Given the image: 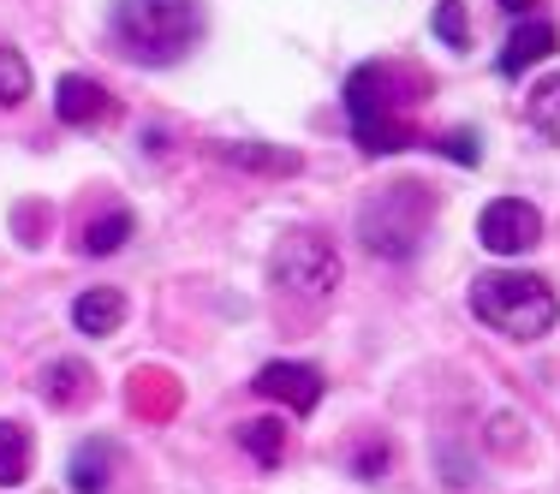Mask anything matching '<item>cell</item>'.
<instances>
[{"label":"cell","mask_w":560,"mask_h":494,"mask_svg":"<svg viewBox=\"0 0 560 494\" xmlns=\"http://www.w3.org/2000/svg\"><path fill=\"white\" fill-rule=\"evenodd\" d=\"M108 31L119 55L138 66H179L203 36V7L197 0H114Z\"/></svg>","instance_id":"1"},{"label":"cell","mask_w":560,"mask_h":494,"mask_svg":"<svg viewBox=\"0 0 560 494\" xmlns=\"http://www.w3.org/2000/svg\"><path fill=\"white\" fill-rule=\"evenodd\" d=\"M471 316L489 322L506 340H542L555 328L560 304H555V286L530 269H489L471 280Z\"/></svg>","instance_id":"2"},{"label":"cell","mask_w":560,"mask_h":494,"mask_svg":"<svg viewBox=\"0 0 560 494\" xmlns=\"http://www.w3.org/2000/svg\"><path fill=\"white\" fill-rule=\"evenodd\" d=\"M406 102L394 96V66H358L352 78H346V126H352L358 150L364 155H394L406 150L418 131L406 126Z\"/></svg>","instance_id":"3"},{"label":"cell","mask_w":560,"mask_h":494,"mask_svg":"<svg viewBox=\"0 0 560 494\" xmlns=\"http://www.w3.org/2000/svg\"><path fill=\"white\" fill-rule=\"evenodd\" d=\"M269 280H275L280 298H292V304H328L340 286V257H335V245H328V233L292 226L269 257Z\"/></svg>","instance_id":"4"},{"label":"cell","mask_w":560,"mask_h":494,"mask_svg":"<svg viewBox=\"0 0 560 494\" xmlns=\"http://www.w3.org/2000/svg\"><path fill=\"white\" fill-rule=\"evenodd\" d=\"M423 226H430V197H423V185H394L388 197H376V203L358 215V238H364L376 257L406 262L411 250H418Z\"/></svg>","instance_id":"5"},{"label":"cell","mask_w":560,"mask_h":494,"mask_svg":"<svg viewBox=\"0 0 560 494\" xmlns=\"http://www.w3.org/2000/svg\"><path fill=\"white\" fill-rule=\"evenodd\" d=\"M537 238H542V209L525 203V197H495V203H483V215H477V245H483L489 257H525Z\"/></svg>","instance_id":"6"},{"label":"cell","mask_w":560,"mask_h":494,"mask_svg":"<svg viewBox=\"0 0 560 494\" xmlns=\"http://www.w3.org/2000/svg\"><path fill=\"white\" fill-rule=\"evenodd\" d=\"M250 393L257 399H275V405H287L292 417H311L316 405H323L328 381L316 364H292V357H275V364H262L257 376H250Z\"/></svg>","instance_id":"7"},{"label":"cell","mask_w":560,"mask_h":494,"mask_svg":"<svg viewBox=\"0 0 560 494\" xmlns=\"http://www.w3.org/2000/svg\"><path fill=\"white\" fill-rule=\"evenodd\" d=\"M55 114L72 131H96V126H114V119H119V96H114V90H102L96 78H84V72H66L55 84Z\"/></svg>","instance_id":"8"},{"label":"cell","mask_w":560,"mask_h":494,"mask_svg":"<svg viewBox=\"0 0 560 494\" xmlns=\"http://www.w3.org/2000/svg\"><path fill=\"white\" fill-rule=\"evenodd\" d=\"M555 48H560V31L549 19H537V12H530V19H513V31H506V43L495 55V72L501 78H525L530 66H542Z\"/></svg>","instance_id":"9"},{"label":"cell","mask_w":560,"mask_h":494,"mask_svg":"<svg viewBox=\"0 0 560 494\" xmlns=\"http://www.w3.org/2000/svg\"><path fill=\"white\" fill-rule=\"evenodd\" d=\"M215 155L238 173H275V179H287V173L304 167L299 150H280V143H215Z\"/></svg>","instance_id":"10"},{"label":"cell","mask_w":560,"mask_h":494,"mask_svg":"<svg viewBox=\"0 0 560 494\" xmlns=\"http://www.w3.org/2000/svg\"><path fill=\"white\" fill-rule=\"evenodd\" d=\"M72 322H78V333H90V340L114 333L119 322H126V292H114V286H90V292H78Z\"/></svg>","instance_id":"11"},{"label":"cell","mask_w":560,"mask_h":494,"mask_svg":"<svg viewBox=\"0 0 560 494\" xmlns=\"http://www.w3.org/2000/svg\"><path fill=\"white\" fill-rule=\"evenodd\" d=\"M126 238H131V209H102V215H90L84 233H78V257H114Z\"/></svg>","instance_id":"12"},{"label":"cell","mask_w":560,"mask_h":494,"mask_svg":"<svg viewBox=\"0 0 560 494\" xmlns=\"http://www.w3.org/2000/svg\"><path fill=\"white\" fill-rule=\"evenodd\" d=\"M114 477V440H78L72 452V489L78 494H102Z\"/></svg>","instance_id":"13"},{"label":"cell","mask_w":560,"mask_h":494,"mask_svg":"<svg viewBox=\"0 0 560 494\" xmlns=\"http://www.w3.org/2000/svg\"><path fill=\"white\" fill-rule=\"evenodd\" d=\"M238 447H245L262 471H275V464L287 459V423L280 417H250L245 430H238Z\"/></svg>","instance_id":"14"},{"label":"cell","mask_w":560,"mask_h":494,"mask_svg":"<svg viewBox=\"0 0 560 494\" xmlns=\"http://www.w3.org/2000/svg\"><path fill=\"white\" fill-rule=\"evenodd\" d=\"M43 393L55 399V405H84L90 399V369L78 364V357H55V364L43 369Z\"/></svg>","instance_id":"15"},{"label":"cell","mask_w":560,"mask_h":494,"mask_svg":"<svg viewBox=\"0 0 560 494\" xmlns=\"http://www.w3.org/2000/svg\"><path fill=\"white\" fill-rule=\"evenodd\" d=\"M31 477V430L0 417V489H19Z\"/></svg>","instance_id":"16"},{"label":"cell","mask_w":560,"mask_h":494,"mask_svg":"<svg viewBox=\"0 0 560 494\" xmlns=\"http://www.w3.org/2000/svg\"><path fill=\"white\" fill-rule=\"evenodd\" d=\"M525 114H530V126H537L542 138H549L555 150H560V72L542 78V84L530 90V108H525Z\"/></svg>","instance_id":"17"},{"label":"cell","mask_w":560,"mask_h":494,"mask_svg":"<svg viewBox=\"0 0 560 494\" xmlns=\"http://www.w3.org/2000/svg\"><path fill=\"white\" fill-rule=\"evenodd\" d=\"M24 96H31V66L19 48H0V108H19Z\"/></svg>","instance_id":"18"},{"label":"cell","mask_w":560,"mask_h":494,"mask_svg":"<svg viewBox=\"0 0 560 494\" xmlns=\"http://www.w3.org/2000/svg\"><path fill=\"white\" fill-rule=\"evenodd\" d=\"M435 36L453 48V55H465L471 48V24H465V0H435Z\"/></svg>","instance_id":"19"},{"label":"cell","mask_w":560,"mask_h":494,"mask_svg":"<svg viewBox=\"0 0 560 494\" xmlns=\"http://www.w3.org/2000/svg\"><path fill=\"white\" fill-rule=\"evenodd\" d=\"M435 155H453L459 167H477L483 143H477V131H447V138H435Z\"/></svg>","instance_id":"20"},{"label":"cell","mask_w":560,"mask_h":494,"mask_svg":"<svg viewBox=\"0 0 560 494\" xmlns=\"http://www.w3.org/2000/svg\"><path fill=\"white\" fill-rule=\"evenodd\" d=\"M382 464H388V452H382V447H376V452H364V459H358V471H364V477H376V471H382Z\"/></svg>","instance_id":"21"},{"label":"cell","mask_w":560,"mask_h":494,"mask_svg":"<svg viewBox=\"0 0 560 494\" xmlns=\"http://www.w3.org/2000/svg\"><path fill=\"white\" fill-rule=\"evenodd\" d=\"M506 12H513V19H530V12H537V0H501Z\"/></svg>","instance_id":"22"}]
</instances>
